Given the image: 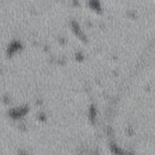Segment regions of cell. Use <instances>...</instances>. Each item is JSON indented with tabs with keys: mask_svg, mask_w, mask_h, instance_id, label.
I'll return each mask as SVG.
<instances>
[]
</instances>
